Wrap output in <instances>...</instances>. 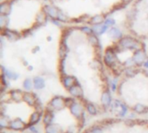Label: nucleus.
Here are the masks:
<instances>
[{"mask_svg":"<svg viewBox=\"0 0 148 133\" xmlns=\"http://www.w3.org/2000/svg\"><path fill=\"white\" fill-rule=\"evenodd\" d=\"M69 92H70V93H71L73 97L78 98V97H81V96L83 95V91H82L81 87H80L79 85H77V84H75V85H73L72 87H71V88L69 89Z\"/></svg>","mask_w":148,"mask_h":133,"instance_id":"3","label":"nucleus"},{"mask_svg":"<svg viewBox=\"0 0 148 133\" xmlns=\"http://www.w3.org/2000/svg\"><path fill=\"white\" fill-rule=\"evenodd\" d=\"M58 128H59L57 125H52V124H49L46 127V133H58Z\"/></svg>","mask_w":148,"mask_h":133,"instance_id":"16","label":"nucleus"},{"mask_svg":"<svg viewBox=\"0 0 148 133\" xmlns=\"http://www.w3.org/2000/svg\"><path fill=\"white\" fill-rule=\"evenodd\" d=\"M144 66H145V68H148V61L145 62V64H144Z\"/></svg>","mask_w":148,"mask_h":133,"instance_id":"31","label":"nucleus"},{"mask_svg":"<svg viewBox=\"0 0 148 133\" xmlns=\"http://www.w3.org/2000/svg\"><path fill=\"white\" fill-rule=\"evenodd\" d=\"M104 60L105 62L107 65H113L114 63H115V56L113 53L110 52V51H107L106 54H105L104 57Z\"/></svg>","mask_w":148,"mask_h":133,"instance_id":"6","label":"nucleus"},{"mask_svg":"<svg viewBox=\"0 0 148 133\" xmlns=\"http://www.w3.org/2000/svg\"><path fill=\"white\" fill-rule=\"evenodd\" d=\"M87 110L89 112V113L92 114V115H94V114L97 113V110H96V108H95L92 104H89L87 105Z\"/></svg>","mask_w":148,"mask_h":133,"instance_id":"22","label":"nucleus"},{"mask_svg":"<svg viewBox=\"0 0 148 133\" xmlns=\"http://www.w3.org/2000/svg\"><path fill=\"white\" fill-rule=\"evenodd\" d=\"M109 35L112 36V37H115V38H119V37H121L122 33H121V31L119 29H117V28H112L109 31Z\"/></svg>","mask_w":148,"mask_h":133,"instance_id":"12","label":"nucleus"},{"mask_svg":"<svg viewBox=\"0 0 148 133\" xmlns=\"http://www.w3.org/2000/svg\"><path fill=\"white\" fill-rule=\"evenodd\" d=\"M75 82H76V79L73 77H70L69 76V77H66L64 78V84L68 89H70L73 85H75Z\"/></svg>","mask_w":148,"mask_h":133,"instance_id":"11","label":"nucleus"},{"mask_svg":"<svg viewBox=\"0 0 148 133\" xmlns=\"http://www.w3.org/2000/svg\"><path fill=\"white\" fill-rule=\"evenodd\" d=\"M11 96L15 101H19L21 98H22V92L20 91H13V92H11Z\"/></svg>","mask_w":148,"mask_h":133,"instance_id":"18","label":"nucleus"},{"mask_svg":"<svg viewBox=\"0 0 148 133\" xmlns=\"http://www.w3.org/2000/svg\"><path fill=\"white\" fill-rule=\"evenodd\" d=\"M52 114L51 112H47L46 115L45 116V119H44V122L47 124H50V123L52 122Z\"/></svg>","mask_w":148,"mask_h":133,"instance_id":"21","label":"nucleus"},{"mask_svg":"<svg viewBox=\"0 0 148 133\" xmlns=\"http://www.w3.org/2000/svg\"><path fill=\"white\" fill-rule=\"evenodd\" d=\"M40 118V115L38 113V112H35L31 115V124H36Z\"/></svg>","mask_w":148,"mask_h":133,"instance_id":"19","label":"nucleus"},{"mask_svg":"<svg viewBox=\"0 0 148 133\" xmlns=\"http://www.w3.org/2000/svg\"><path fill=\"white\" fill-rule=\"evenodd\" d=\"M103 22V17L100 16V15H97V16H94L92 19H91V23L94 25H99L100 23Z\"/></svg>","mask_w":148,"mask_h":133,"instance_id":"14","label":"nucleus"},{"mask_svg":"<svg viewBox=\"0 0 148 133\" xmlns=\"http://www.w3.org/2000/svg\"><path fill=\"white\" fill-rule=\"evenodd\" d=\"M53 22H54V25H57L58 26H61V25L59 24V22H58V21H56V20H54Z\"/></svg>","mask_w":148,"mask_h":133,"instance_id":"30","label":"nucleus"},{"mask_svg":"<svg viewBox=\"0 0 148 133\" xmlns=\"http://www.w3.org/2000/svg\"><path fill=\"white\" fill-rule=\"evenodd\" d=\"M33 82H34V87H35V89H37V90H40V89L44 88V86H45L44 79L39 78V77L35 78Z\"/></svg>","mask_w":148,"mask_h":133,"instance_id":"10","label":"nucleus"},{"mask_svg":"<svg viewBox=\"0 0 148 133\" xmlns=\"http://www.w3.org/2000/svg\"><path fill=\"white\" fill-rule=\"evenodd\" d=\"M10 11V6L7 3L2 4L0 5V13L1 14H7Z\"/></svg>","mask_w":148,"mask_h":133,"instance_id":"17","label":"nucleus"},{"mask_svg":"<svg viewBox=\"0 0 148 133\" xmlns=\"http://www.w3.org/2000/svg\"><path fill=\"white\" fill-rule=\"evenodd\" d=\"M24 100H25V102H27L28 104H33L36 103L35 98H34L31 94H30V93H25V94L24 95Z\"/></svg>","mask_w":148,"mask_h":133,"instance_id":"13","label":"nucleus"},{"mask_svg":"<svg viewBox=\"0 0 148 133\" xmlns=\"http://www.w3.org/2000/svg\"><path fill=\"white\" fill-rule=\"evenodd\" d=\"M102 103L105 105H108L111 103V97L108 92H104L102 97Z\"/></svg>","mask_w":148,"mask_h":133,"instance_id":"15","label":"nucleus"},{"mask_svg":"<svg viewBox=\"0 0 148 133\" xmlns=\"http://www.w3.org/2000/svg\"><path fill=\"white\" fill-rule=\"evenodd\" d=\"M45 11L46 12V14H48L52 17H58V11L52 6H49V5L45 6Z\"/></svg>","mask_w":148,"mask_h":133,"instance_id":"9","label":"nucleus"},{"mask_svg":"<svg viewBox=\"0 0 148 133\" xmlns=\"http://www.w3.org/2000/svg\"><path fill=\"white\" fill-rule=\"evenodd\" d=\"M71 110H72V113L76 116L77 118H79L81 115H83V110H82V107L77 104V103H73L71 105Z\"/></svg>","mask_w":148,"mask_h":133,"instance_id":"2","label":"nucleus"},{"mask_svg":"<svg viewBox=\"0 0 148 133\" xmlns=\"http://www.w3.org/2000/svg\"><path fill=\"white\" fill-rule=\"evenodd\" d=\"M145 57V56L144 52L141 51H138L134 54V56H133V61H134L137 64H141V63L144 62Z\"/></svg>","mask_w":148,"mask_h":133,"instance_id":"5","label":"nucleus"},{"mask_svg":"<svg viewBox=\"0 0 148 133\" xmlns=\"http://www.w3.org/2000/svg\"><path fill=\"white\" fill-rule=\"evenodd\" d=\"M25 126L24 123L21 121L20 119H15L14 121H12L11 124H10V127L13 130H21L23 127Z\"/></svg>","mask_w":148,"mask_h":133,"instance_id":"8","label":"nucleus"},{"mask_svg":"<svg viewBox=\"0 0 148 133\" xmlns=\"http://www.w3.org/2000/svg\"><path fill=\"white\" fill-rule=\"evenodd\" d=\"M6 76L9 78H11V79H16L17 78V75L16 73H13L10 71H6Z\"/></svg>","mask_w":148,"mask_h":133,"instance_id":"24","label":"nucleus"},{"mask_svg":"<svg viewBox=\"0 0 148 133\" xmlns=\"http://www.w3.org/2000/svg\"><path fill=\"white\" fill-rule=\"evenodd\" d=\"M107 25H94L93 26V28H92V30H93V31L96 33V34H98V35H101V34H103L105 31L107 30Z\"/></svg>","mask_w":148,"mask_h":133,"instance_id":"7","label":"nucleus"},{"mask_svg":"<svg viewBox=\"0 0 148 133\" xmlns=\"http://www.w3.org/2000/svg\"><path fill=\"white\" fill-rule=\"evenodd\" d=\"M58 18L59 19V21H63V22H66V17L64 14H62L60 11H58Z\"/></svg>","mask_w":148,"mask_h":133,"instance_id":"26","label":"nucleus"},{"mask_svg":"<svg viewBox=\"0 0 148 133\" xmlns=\"http://www.w3.org/2000/svg\"><path fill=\"white\" fill-rule=\"evenodd\" d=\"M82 31H83L84 32L87 33V34H89V33L92 32V30H91L90 28H88V27H83V28H82Z\"/></svg>","mask_w":148,"mask_h":133,"instance_id":"29","label":"nucleus"},{"mask_svg":"<svg viewBox=\"0 0 148 133\" xmlns=\"http://www.w3.org/2000/svg\"><path fill=\"white\" fill-rule=\"evenodd\" d=\"M121 45L124 48L127 49H133V50H139L140 48V43L133 40V38L130 37H125L120 41Z\"/></svg>","mask_w":148,"mask_h":133,"instance_id":"1","label":"nucleus"},{"mask_svg":"<svg viewBox=\"0 0 148 133\" xmlns=\"http://www.w3.org/2000/svg\"><path fill=\"white\" fill-rule=\"evenodd\" d=\"M134 110H135V112H138V113H143V112H145V106H144V105L139 104H137V105L135 106Z\"/></svg>","mask_w":148,"mask_h":133,"instance_id":"20","label":"nucleus"},{"mask_svg":"<svg viewBox=\"0 0 148 133\" xmlns=\"http://www.w3.org/2000/svg\"><path fill=\"white\" fill-rule=\"evenodd\" d=\"M134 71L132 69V68H129V69H127L126 70V74H127L128 76H133V74H134V72H133Z\"/></svg>","mask_w":148,"mask_h":133,"instance_id":"28","label":"nucleus"},{"mask_svg":"<svg viewBox=\"0 0 148 133\" xmlns=\"http://www.w3.org/2000/svg\"><path fill=\"white\" fill-rule=\"evenodd\" d=\"M31 86H32V84H31V81L30 79H26L25 82H24V88L25 90L29 91L31 89Z\"/></svg>","mask_w":148,"mask_h":133,"instance_id":"23","label":"nucleus"},{"mask_svg":"<svg viewBox=\"0 0 148 133\" xmlns=\"http://www.w3.org/2000/svg\"><path fill=\"white\" fill-rule=\"evenodd\" d=\"M90 42H91V43L93 44V45H95V44H97L98 43V38L96 37H94V36H91L90 37Z\"/></svg>","mask_w":148,"mask_h":133,"instance_id":"27","label":"nucleus"},{"mask_svg":"<svg viewBox=\"0 0 148 133\" xmlns=\"http://www.w3.org/2000/svg\"><path fill=\"white\" fill-rule=\"evenodd\" d=\"M115 24V21L112 18H108L104 21V25H107V26H110V25H113Z\"/></svg>","mask_w":148,"mask_h":133,"instance_id":"25","label":"nucleus"},{"mask_svg":"<svg viewBox=\"0 0 148 133\" xmlns=\"http://www.w3.org/2000/svg\"><path fill=\"white\" fill-rule=\"evenodd\" d=\"M51 104H52V105L56 110H59V109H61L63 106H64L65 102H64V100H63V98L57 97V98H54L52 100V103H51Z\"/></svg>","mask_w":148,"mask_h":133,"instance_id":"4","label":"nucleus"}]
</instances>
